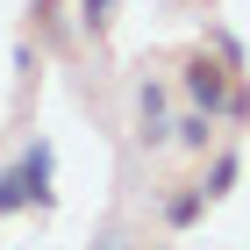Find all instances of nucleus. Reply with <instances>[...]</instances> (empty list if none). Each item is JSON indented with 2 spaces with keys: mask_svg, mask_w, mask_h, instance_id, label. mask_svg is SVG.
<instances>
[{
  "mask_svg": "<svg viewBox=\"0 0 250 250\" xmlns=\"http://www.w3.org/2000/svg\"><path fill=\"white\" fill-rule=\"evenodd\" d=\"M229 86H236V72L214 50H193L186 64H179V93H186V107H200V115H214L222 122V107H229Z\"/></svg>",
  "mask_w": 250,
  "mask_h": 250,
  "instance_id": "nucleus-1",
  "label": "nucleus"
},
{
  "mask_svg": "<svg viewBox=\"0 0 250 250\" xmlns=\"http://www.w3.org/2000/svg\"><path fill=\"white\" fill-rule=\"evenodd\" d=\"M136 136L143 143H172V86H157V79L136 86Z\"/></svg>",
  "mask_w": 250,
  "mask_h": 250,
  "instance_id": "nucleus-2",
  "label": "nucleus"
},
{
  "mask_svg": "<svg viewBox=\"0 0 250 250\" xmlns=\"http://www.w3.org/2000/svg\"><path fill=\"white\" fill-rule=\"evenodd\" d=\"M15 165H21V179H29V200H36V208H50V200H58V193H50V172H58V150H50V136H29Z\"/></svg>",
  "mask_w": 250,
  "mask_h": 250,
  "instance_id": "nucleus-3",
  "label": "nucleus"
},
{
  "mask_svg": "<svg viewBox=\"0 0 250 250\" xmlns=\"http://www.w3.org/2000/svg\"><path fill=\"white\" fill-rule=\"evenodd\" d=\"M236 179H243V157H236V150H208V172H200L208 208H214V200H229V193H236Z\"/></svg>",
  "mask_w": 250,
  "mask_h": 250,
  "instance_id": "nucleus-4",
  "label": "nucleus"
},
{
  "mask_svg": "<svg viewBox=\"0 0 250 250\" xmlns=\"http://www.w3.org/2000/svg\"><path fill=\"white\" fill-rule=\"evenodd\" d=\"M172 143L193 157H208L214 150V115H200V107H186V115H172Z\"/></svg>",
  "mask_w": 250,
  "mask_h": 250,
  "instance_id": "nucleus-5",
  "label": "nucleus"
},
{
  "mask_svg": "<svg viewBox=\"0 0 250 250\" xmlns=\"http://www.w3.org/2000/svg\"><path fill=\"white\" fill-rule=\"evenodd\" d=\"M200 214H208V193H200V179H193V186H179L172 200H165V229H193Z\"/></svg>",
  "mask_w": 250,
  "mask_h": 250,
  "instance_id": "nucleus-6",
  "label": "nucleus"
},
{
  "mask_svg": "<svg viewBox=\"0 0 250 250\" xmlns=\"http://www.w3.org/2000/svg\"><path fill=\"white\" fill-rule=\"evenodd\" d=\"M21 208H36V200H29V179H21V165H0V222L21 214Z\"/></svg>",
  "mask_w": 250,
  "mask_h": 250,
  "instance_id": "nucleus-7",
  "label": "nucleus"
},
{
  "mask_svg": "<svg viewBox=\"0 0 250 250\" xmlns=\"http://www.w3.org/2000/svg\"><path fill=\"white\" fill-rule=\"evenodd\" d=\"M208 50H214V58H222V64H229L236 79H250V58H243V43H236L229 29H208Z\"/></svg>",
  "mask_w": 250,
  "mask_h": 250,
  "instance_id": "nucleus-8",
  "label": "nucleus"
},
{
  "mask_svg": "<svg viewBox=\"0 0 250 250\" xmlns=\"http://www.w3.org/2000/svg\"><path fill=\"white\" fill-rule=\"evenodd\" d=\"M107 21H115V0H79V29L86 36H107Z\"/></svg>",
  "mask_w": 250,
  "mask_h": 250,
  "instance_id": "nucleus-9",
  "label": "nucleus"
},
{
  "mask_svg": "<svg viewBox=\"0 0 250 250\" xmlns=\"http://www.w3.org/2000/svg\"><path fill=\"white\" fill-rule=\"evenodd\" d=\"M222 122H236V129L250 122V79H236V86H229V107H222Z\"/></svg>",
  "mask_w": 250,
  "mask_h": 250,
  "instance_id": "nucleus-10",
  "label": "nucleus"
}]
</instances>
